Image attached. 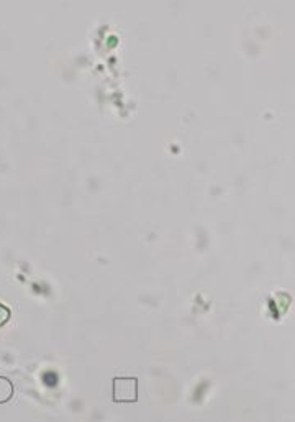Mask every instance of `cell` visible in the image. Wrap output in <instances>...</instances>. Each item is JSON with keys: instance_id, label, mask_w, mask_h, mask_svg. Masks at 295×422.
Returning <instances> with one entry per match:
<instances>
[{"instance_id": "1", "label": "cell", "mask_w": 295, "mask_h": 422, "mask_svg": "<svg viewBox=\"0 0 295 422\" xmlns=\"http://www.w3.org/2000/svg\"><path fill=\"white\" fill-rule=\"evenodd\" d=\"M114 401L115 403H136V401H138V380L115 378Z\"/></svg>"}, {"instance_id": "2", "label": "cell", "mask_w": 295, "mask_h": 422, "mask_svg": "<svg viewBox=\"0 0 295 422\" xmlns=\"http://www.w3.org/2000/svg\"><path fill=\"white\" fill-rule=\"evenodd\" d=\"M14 396V384L5 376H0V404L10 401Z\"/></svg>"}, {"instance_id": "3", "label": "cell", "mask_w": 295, "mask_h": 422, "mask_svg": "<svg viewBox=\"0 0 295 422\" xmlns=\"http://www.w3.org/2000/svg\"><path fill=\"white\" fill-rule=\"evenodd\" d=\"M8 319H10V309L5 308L3 304H0V327L5 324Z\"/></svg>"}]
</instances>
